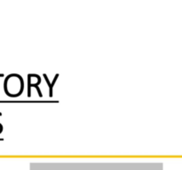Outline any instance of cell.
<instances>
[{
    "mask_svg": "<svg viewBox=\"0 0 182 170\" xmlns=\"http://www.w3.org/2000/svg\"><path fill=\"white\" fill-rule=\"evenodd\" d=\"M44 76L46 77V82H47V83H48V86H49V88H50V97H52V86H53V84H54V83H55V82H56L57 77H58V76H59V75H56V76H55L54 80H53V82H52V83H50V82L48 81V78H47V76H46V75H44Z\"/></svg>",
    "mask_w": 182,
    "mask_h": 170,
    "instance_id": "cell-1",
    "label": "cell"
},
{
    "mask_svg": "<svg viewBox=\"0 0 182 170\" xmlns=\"http://www.w3.org/2000/svg\"><path fill=\"white\" fill-rule=\"evenodd\" d=\"M0 115H2V113H0ZM2 130H3V126L1 124H0V133H1V132H2Z\"/></svg>",
    "mask_w": 182,
    "mask_h": 170,
    "instance_id": "cell-2",
    "label": "cell"
},
{
    "mask_svg": "<svg viewBox=\"0 0 182 170\" xmlns=\"http://www.w3.org/2000/svg\"><path fill=\"white\" fill-rule=\"evenodd\" d=\"M4 76V75H0V77H3Z\"/></svg>",
    "mask_w": 182,
    "mask_h": 170,
    "instance_id": "cell-3",
    "label": "cell"
}]
</instances>
